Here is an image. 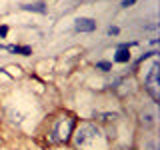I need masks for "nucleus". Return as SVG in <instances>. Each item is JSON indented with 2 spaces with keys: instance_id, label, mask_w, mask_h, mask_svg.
I'll list each match as a JSON object with an SVG mask.
<instances>
[{
  "instance_id": "9b49d317",
  "label": "nucleus",
  "mask_w": 160,
  "mask_h": 150,
  "mask_svg": "<svg viewBox=\"0 0 160 150\" xmlns=\"http://www.w3.org/2000/svg\"><path fill=\"white\" fill-rule=\"evenodd\" d=\"M134 2H136V0H122V6H124V8H128V6H132Z\"/></svg>"
},
{
  "instance_id": "423d86ee",
  "label": "nucleus",
  "mask_w": 160,
  "mask_h": 150,
  "mask_svg": "<svg viewBox=\"0 0 160 150\" xmlns=\"http://www.w3.org/2000/svg\"><path fill=\"white\" fill-rule=\"evenodd\" d=\"M6 50H10V52H16V54H22V56H28L32 50H30V46H4Z\"/></svg>"
},
{
  "instance_id": "ddd939ff",
  "label": "nucleus",
  "mask_w": 160,
  "mask_h": 150,
  "mask_svg": "<svg viewBox=\"0 0 160 150\" xmlns=\"http://www.w3.org/2000/svg\"><path fill=\"white\" fill-rule=\"evenodd\" d=\"M96 116H100L102 120H110V118H114V114H96Z\"/></svg>"
},
{
  "instance_id": "0eeeda50",
  "label": "nucleus",
  "mask_w": 160,
  "mask_h": 150,
  "mask_svg": "<svg viewBox=\"0 0 160 150\" xmlns=\"http://www.w3.org/2000/svg\"><path fill=\"white\" fill-rule=\"evenodd\" d=\"M24 10H32V12H40V14H46V8L42 4H22Z\"/></svg>"
},
{
  "instance_id": "6e6552de",
  "label": "nucleus",
  "mask_w": 160,
  "mask_h": 150,
  "mask_svg": "<svg viewBox=\"0 0 160 150\" xmlns=\"http://www.w3.org/2000/svg\"><path fill=\"white\" fill-rule=\"evenodd\" d=\"M96 68H98V70H104V72H108V70L112 68V64H110V62H96Z\"/></svg>"
},
{
  "instance_id": "39448f33",
  "label": "nucleus",
  "mask_w": 160,
  "mask_h": 150,
  "mask_svg": "<svg viewBox=\"0 0 160 150\" xmlns=\"http://www.w3.org/2000/svg\"><path fill=\"white\" fill-rule=\"evenodd\" d=\"M114 60H116V62H128V60H130V50L128 48H118Z\"/></svg>"
},
{
  "instance_id": "f03ea898",
  "label": "nucleus",
  "mask_w": 160,
  "mask_h": 150,
  "mask_svg": "<svg viewBox=\"0 0 160 150\" xmlns=\"http://www.w3.org/2000/svg\"><path fill=\"white\" fill-rule=\"evenodd\" d=\"M100 136L98 128H94L92 124H82L80 130L76 132V146H88L92 140H96Z\"/></svg>"
},
{
  "instance_id": "1a4fd4ad",
  "label": "nucleus",
  "mask_w": 160,
  "mask_h": 150,
  "mask_svg": "<svg viewBox=\"0 0 160 150\" xmlns=\"http://www.w3.org/2000/svg\"><path fill=\"white\" fill-rule=\"evenodd\" d=\"M144 150H158V146H156V140H148V142L144 144Z\"/></svg>"
},
{
  "instance_id": "20e7f679",
  "label": "nucleus",
  "mask_w": 160,
  "mask_h": 150,
  "mask_svg": "<svg viewBox=\"0 0 160 150\" xmlns=\"http://www.w3.org/2000/svg\"><path fill=\"white\" fill-rule=\"evenodd\" d=\"M96 30V22L92 18H78L76 20V32H92Z\"/></svg>"
},
{
  "instance_id": "f8f14e48",
  "label": "nucleus",
  "mask_w": 160,
  "mask_h": 150,
  "mask_svg": "<svg viewBox=\"0 0 160 150\" xmlns=\"http://www.w3.org/2000/svg\"><path fill=\"white\" fill-rule=\"evenodd\" d=\"M6 34H8V26H0V36H6Z\"/></svg>"
},
{
  "instance_id": "7ed1b4c3",
  "label": "nucleus",
  "mask_w": 160,
  "mask_h": 150,
  "mask_svg": "<svg viewBox=\"0 0 160 150\" xmlns=\"http://www.w3.org/2000/svg\"><path fill=\"white\" fill-rule=\"evenodd\" d=\"M158 68H160L158 60H154V64L150 66L148 74H146V88L154 100H158Z\"/></svg>"
},
{
  "instance_id": "9d476101",
  "label": "nucleus",
  "mask_w": 160,
  "mask_h": 150,
  "mask_svg": "<svg viewBox=\"0 0 160 150\" xmlns=\"http://www.w3.org/2000/svg\"><path fill=\"white\" fill-rule=\"evenodd\" d=\"M108 34H110V36H116V34H118V28L116 26H110L108 28Z\"/></svg>"
},
{
  "instance_id": "f257e3e1",
  "label": "nucleus",
  "mask_w": 160,
  "mask_h": 150,
  "mask_svg": "<svg viewBox=\"0 0 160 150\" xmlns=\"http://www.w3.org/2000/svg\"><path fill=\"white\" fill-rule=\"evenodd\" d=\"M72 128H74V120L70 116H62L56 120V124H54V140H68L70 134H72Z\"/></svg>"
}]
</instances>
